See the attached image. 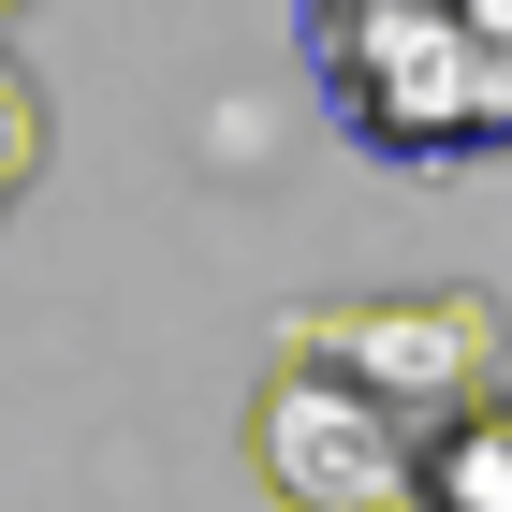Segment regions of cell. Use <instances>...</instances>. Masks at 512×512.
<instances>
[{
	"instance_id": "cell-5",
	"label": "cell",
	"mask_w": 512,
	"mask_h": 512,
	"mask_svg": "<svg viewBox=\"0 0 512 512\" xmlns=\"http://www.w3.org/2000/svg\"><path fill=\"white\" fill-rule=\"evenodd\" d=\"M15 15H30V0H0V30H15Z\"/></svg>"
},
{
	"instance_id": "cell-2",
	"label": "cell",
	"mask_w": 512,
	"mask_h": 512,
	"mask_svg": "<svg viewBox=\"0 0 512 512\" xmlns=\"http://www.w3.org/2000/svg\"><path fill=\"white\" fill-rule=\"evenodd\" d=\"M278 352L366 381L410 425H454V410L498 395V293H352V308H293Z\"/></svg>"
},
{
	"instance_id": "cell-3",
	"label": "cell",
	"mask_w": 512,
	"mask_h": 512,
	"mask_svg": "<svg viewBox=\"0 0 512 512\" xmlns=\"http://www.w3.org/2000/svg\"><path fill=\"white\" fill-rule=\"evenodd\" d=\"M425 512H512V395L425 425Z\"/></svg>"
},
{
	"instance_id": "cell-1",
	"label": "cell",
	"mask_w": 512,
	"mask_h": 512,
	"mask_svg": "<svg viewBox=\"0 0 512 512\" xmlns=\"http://www.w3.org/2000/svg\"><path fill=\"white\" fill-rule=\"evenodd\" d=\"M249 469L293 512H425V425L381 410L366 381H337V366L278 352L264 395H249Z\"/></svg>"
},
{
	"instance_id": "cell-4",
	"label": "cell",
	"mask_w": 512,
	"mask_h": 512,
	"mask_svg": "<svg viewBox=\"0 0 512 512\" xmlns=\"http://www.w3.org/2000/svg\"><path fill=\"white\" fill-rule=\"evenodd\" d=\"M30 176H44V88H30V59L0 44V220H15Z\"/></svg>"
}]
</instances>
